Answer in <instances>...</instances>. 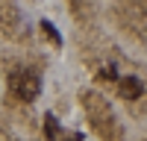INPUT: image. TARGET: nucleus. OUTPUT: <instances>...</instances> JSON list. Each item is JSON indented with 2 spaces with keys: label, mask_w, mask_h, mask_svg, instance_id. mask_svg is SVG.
<instances>
[{
  "label": "nucleus",
  "mask_w": 147,
  "mask_h": 141,
  "mask_svg": "<svg viewBox=\"0 0 147 141\" xmlns=\"http://www.w3.org/2000/svg\"><path fill=\"white\" fill-rule=\"evenodd\" d=\"M71 141H82V135H80V132H77V135H71Z\"/></svg>",
  "instance_id": "nucleus-6"
},
{
  "label": "nucleus",
  "mask_w": 147,
  "mask_h": 141,
  "mask_svg": "<svg viewBox=\"0 0 147 141\" xmlns=\"http://www.w3.org/2000/svg\"><path fill=\"white\" fill-rule=\"evenodd\" d=\"M115 77H118L115 68H106V70H103V79H115Z\"/></svg>",
  "instance_id": "nucleus-5"
},
{
  "label": "nucleus",
  "mask_w": 147,
  "mask_h": 141,
  "mask_svg": "<svg viewBox=\"0 0 147 141\" xmlns=\"http://www.w3.org/2000/svg\"><path fill=\"white\" fill-rule=\"evenodd\" d=\"M41 30L47 32V38H53V44H62V35H59V30L53 27L50 21H41Z\"/></svg>",
  "instance_id": "nucleus-4"
},
{
  "label": "nucleus",
  "mask_w": 147,
  "mask_h": 141,
  "mask_svg": "<svg viewBox=\"0 0 147 141\" xmlns=\"http://www.w3.org/2000/svg\"><path fill=\"white\" fill-rule=\"evenodd\" d=\"M9 88L18 94L21 100H35L41 91V79L35 70H15V74L9 77Z\"/></svg>",
  "instance_id": "nucleus-1"
},
{
  "label": "nucleus",
  "mask_w": 147,
  "mask_h": 141,
  "mask_svg": "<svg viewBox=\"0 0 147 141\" xmlns=\"http://www.w3.org/2000/svg\"><path fill=\"white\" fill-rule=\"evenodd\" d=\"M144 94V82L138 77H124L121 79V97L124 100H138Z\"/></svg>",
  "instance_id": "nucleus-2"
},
{
  "label": "nucleus",
  "mask_w": 147,
  "mask_h": 141,
  "mask_svg": "<svg viewBox=\"0 0 147 141\" xmlns=\"http://www.w3.org/2000/svg\"><path fill=\"white\" fill-rule=\"evenodd\" d=\"M59 129H62V126H59V117H56L53 112H47V115H44V135L53 141V138L59 135Z\"/></svg>",
  "instance_id": "nucleus-3"
}]
</instances>
